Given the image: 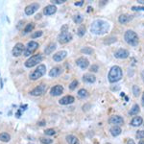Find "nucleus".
I'll list each match as a JSON object with an SVG mask.
<instances>
[{
    "label": "nucleus",
    "instance_id": "obj_35",
    "mask_svg": "<svg viewBox=\"0 0 144 144\" xmlns=\"http://www.w3.org/2000/svg\"><path fill=\"white\" fill-rule=\"evenodd\" d=\"M44 134H45V135H54L56 134V131L54 129H47L44 131Z\"/></svg>",
    "mask_w": 144,
    "mask_h": 144
},
{
    "label": "nucleus",
    "instance_id": "obj_50",
    "mask_svg": "<svg viewBox=\"0 0 144 144\" xmlns=\"http://www.w3.org/2000/svg\"><path fill=\"white\" fill-rule=\"evenodd\" d=\"M141 78H142V80L144 81V70L141 72Z\"/></svg>",
    "mask_w": 144,
    "mask_h": 144
},
{
    "label": "nucleus",
    "instance_id": "obj_31",
    "mask_svg": "<svg viewBox=\"0 0 144 144\" xmlns=\"http://www.w3.org/2000/svg\"><path fill=\"white\" fill-rule=\"evenodd\" d=\"M83 19H84V17H83L81 15H77V16H75L74 17H73V20H74V22H75V23H77V24H80V23H82Z\"/></svg>",
    "mask_w": 144,
    "mask_h": 144
},
{
    "label": "nucleus",
    "instance_id": "obj_6",
    "mask_svg": "<svg viewBox=\"0 0 144 144\" xmlns=\"http://www.w3.org/2000/svg\"><path fill=\"white\" fill-rule=\"evenodd\" d=\"M38 48V42H36V41H34L28 42L27 46L25 47V50H24V56H26V57L31 56L32 54L34 53Z\"/></svg>",
    "mask_w": 144,
    "mask_h": 144
},
{
    "label": "nucleus",
    "instance_id": "obj_25",
    "mask_svg": "<svg viewBox=\"0 0 144 144\" xmlns=\"http://www.w3.org/2000/svg\"><path fill=\"white\" fill-rule=\"evenodd\" d=\"M139 112H140L139 106H138V104H135L134 106L132 107V109L130 110V112H129V114H130V115H135V114H138Z\"/></svg>",
    "mask_w": 144,
    "mask_h": 144
},
{
    "label": "nucleus",
    "instance_id": "obj_23",
    "mask_svg": "<svg viewBox=\"0 0 144 144\" xmlns=\"http://www.w3.org/2000/svg\"><path fill=\"white\" fill-rule=\"evenodd\" d=\"M110 132L113 136H117V135H119L122 133V129L120 128L119 126H113L110 129Z\"/></svg>",
    "mask_w": 144,
    "mask_h": 144
},
{
    "label": "nucleus",
    "instance_id": "obj_34",
    "mask_svg": "<svg viewBox=\"0 0 144 144\" xmlns=\"http://www.w3.org/2000/svg\"><path fill=\"white\" fill-rule=\"evenodd\" d=\"M77 86H78V81H77V80H74V81L71 82V84L69 85V89H70V90H74V89L77 88Z\"/></svg>",
    "mask_w": 144,
    "mask_h": 144
},
{
    "label": "nucleus",
    "instance_id": "obj_14",
    "mask_svg": "<svg viewBox=\"0 0 144 144\" xmlns=\"http://www.w3.org/2000/svg\"><path fill=\"white\" fill-rule=\"evenodd\" d=\"M67 56V52L66 51H59L56 54H54L53 60L55 62H62L63 59H66V57Z\"/></svg>",
    "mask_w": 144,
    "mask_h": 144
},
{
    "label": "nucleus",
    "instance_id": "obj_21",
    "mask_svg": "<svg viewBox=\"0 0 144 144\" xmlns=\"http://www.w3.org/2000/svg\"><path fill=\"white\" fill-rule=\"evenodd\" d=\"M66 140L68 144H80V141H79L78 138L73 135H66Z\"/></svg>",
    "mask_w": 144,
    "mask_h": 144
},
{
    "label": "nucleus",
    "instance_id": "obj_15",
    "mask_svg": "<svg viewBox=\"0 0 144 144\" xmlns=\"http://www.w3.org/2000/svg\"><path fill=\"white\" fill-rule=\"evenodd\" d=\"M57 12V7L55 5H48L43 9V14L45 16H52Z\"/></svg>",
    "mask_w": 144,
    "mask_h": 144
},
{
    "label": "nucleus",
    "instance_id": "obj_54",
    "mask_svg": "<svg viewBox=\"0 0 144 144\" xmlns=\"http://www.w3.org/2000/svg\"><path fill=\"white\" fill-rule=\"evenodd\" d=\"M107 144H110V143H107Z\"/></svg>",
    "mask_w": 144,
    "mask_h": 144
},
{
    "label": "nucleus",
    "instance_id": "obj_8",
    "mask_svg": "<svg viewBox=\"0 0 144 144\" xmlns=\"http://www.w3.org/2000/svg\"><path fill=\"white\" fill-rule=\"evenodd\" d=\"M72 40V35L67 32H62L61 34L58 36V41L60 43H66Z\"/></svg>",
    "mask_w": 144,
    "mask_h": 144
},
{
    "label": "nucleus",
    "instance_id": "obj_52",
    "mask_svg": "<svg viewBox=\"0 0 144 144\" xmlns=\"http://www.w3.org/2000/svg\"><path fill=\"white\" fill-rule=\"evenodd\" d=\"M138 144H144V140H143V139H141V140L138 142Z\"/></svg>",
    "mask_w": 144,
    "mask_h": 144
},
{
    "label": "nucleus",
    "instance_id": "obj_1",
    "mask_svg": "<svg viewBox=\"0 0 144 144\" xmlns=\"http://www.w3.org/2000/svg\"><path fill=\"white\" fill-rule=\"evenodd\" d=\"M110 30V24L109 22L102 20V19H97L91 23L90 25V32L95 35H104L108 33Z\"/></svg>",
    "mask_w": 144,
    "mask_h": 144
},
{
    "label": "nucleus",
    "instance_id": "obj_43",
    "mask_svg": "<svg viewBox=\"0 0 144 144\" xmlns=\"http://www.w3.org/2000/svg\"><path fill=\"white\" fill-rule=\"evenodd\" d=\"M67 28H68V27H67V25H64V26H63V28H62V30H61V31H62V32H67Z\"/></svg>",
    "mask_w": 144,
    "mask_h": 144
},
{
    "label": "nucleus",
    "instance_id": "obj_30",
    "mask_svg": "<svg viewBox=\"0 0 144 144\" xmlns=\"http://www.w3.org/2000/svg\"><path fill=\"white\" fill-rule=\"evenodd\" d=\"M86 33V26L85 25H81L78 28V31H77V34H78L79 37H83Z\"/></svg>",
    "mask_w": 144,
    "mask_h": 144
},
{
    "label": "nucleus",
    "instance_id": "obj_12",
    "mask_svg": "<svg viewBox=\"0 0 144 144\" xmlns=\"http://www.w3.org/2000/svg\"><path fill=\"white\" fill-rule=\"evenodd\" d=\"M129 55H130L129 51L126 50V49H123V48L118 49V50L114 53V57H115V58H117V59H121V60L127 59V58L129 57Z\"/></svg>",
    "mask_w": 144,
    "mask_h": 144
},
{
    "label": "nucleus",
    "instance_id": "obj_40",
    "mask_svg": "<svg viewBox=\"0 0 144 144\" xmlns=\"http://www.w3.org/2000/svg\"><path fill=\"white\" fill-rule=\"evenodd\" d=\"M66 1V0H52L51 2L54 4H63V3H64Z\"/></svg>",
    "mask_w": 144,
    "mask_h": 144
},
{
    "label": "nucleus",
    "instance_id": "obj_27",
    "mask_svg": "<svg viewBox=\"0 0 144 144\" xmlns=\"http://www.w3.org/2000/svg\"><path fill=\"white\" fill-rule=\"evenodd\" d=\"M78 96L82 99H85V98H88V92L87 89L85 88H82L80 90L78 91Z\"/></svg>",
    "mask_w": 144,
    "mask_h": 144
},
{
    "label": "nucleus",
    "instance_id": "obj_51",
    "mask_svg": "<svg viewBox=\"0 0 144 144\" xmlns=\"http://www.w3.org/2000/svg\"><path fill=\"white\" fill-rule=\"evenodd\" d=\"M40 18H41V15L38 14V15H37V16H36V19H40Z\"/></svg>",
    "mask_w": 144,
    "mask_h": 144
},
{
    "label": "nucleus",
    "instance_id": "obj_16",
    "mask_svg": "<svg viewBox=\"0 0 144 144\" xmlns=\"http://www.w3.org/2000/svg\"><path fill=\"white\" fill-rule=\"evenodd\" d=\"M76 63H77V66H80L82 69H86L88 68V64H89V62H88V59H86V58H79L77 61H76Z\"/></svg>",
    "mask_w": 144,
    "mask_h": 144
},
{
    "label": "nucleus",
    "instance_id": "obj_18",
    "mask_svg": "<svg viewBox=\"0 0 144 144\" xmlns=\"http://www.w3.org/2000/svg\"><path fill=\"white\" fill-rule=\"evenodd\" d=\"M83 81L85 83H88V84H92L94 82L96 81V77L90 73H88V74H85L83 76Z\"/></svg>",
    "mask_w": 144,
    "mask_h": 144
},
{
    "label": "nucleus",
    "instance_id": "obj_11",
    "mask_svg": "<svg viewBox=\"0 0 144 144\" xmlns=\"http://www.w3.org/2000/svg\"><path fill=\"white\" fill-rule=\"evenodd\" d=\"M23 51H24V45H23L22 43H20V42H18V43H16V45H15V47H14L13 56L14 57H19L22 54Z\"/></svg>",
    "mask_w": 144,
    "mask_h": 144
},
{
    "label": "nucleus",
    "instance_id": "obj_13",
    "mask_svg": "<svg viewBox=\"0 0 144 144\" xmlns=\"http://www.w3.org/2000/svg\"><path fill=\"white\" fill-rule=\"evenodd\" d=\"M63 92V87L61 85H57L50 89V94L52 96H59Z\"/></svg>",
    "mask_w": 144,
    "mask_h": 144
},
{
    "label": "nucleus",
    "instance_id": "obj_39",
    "mask_svg": "<svg viewBox=\"0 0 144 144\" xmlns=\"http://www.w3.org/2000/svg\"><path fill=\"white\" fill-rule=\"evenodd\" d=\"M90 71L91 72H97L98 69H99V66H97V64H92V66H90Z\"/></svg>",
    "mask_w": 144,
    "mask_h": 144
},
{
    "label": "nucleus",
    "instance_id": "obj_42",
    "mask_svg": "<svg viewBox=\"0 0 144 144\" xmlns=\"http://www.w3.org/2000/svg\"><path fill=\"white\" fill-rule=\"evenodd\" d=\"M88 108H90V105H85V106H83V110H88Z\"/></svg>",
    "mask_w": 144,
    "mask_h": 144
},
{
    "label": "nucleus",
    "instance_id": "obj_29",
    "mask_svg": "<svg viewBox=\"0 0 144 144\" xmlns=\"http://www.w3.org/2000/svg\"><path fill=\"white\" fill-rule=\"evenodd\" d=\"M34 27H35L34 23H29V24H27V25H26L25 28H24V30H23V33H24V34H28V33H30V32L33 31Z\"/></svg>",
    "mask_w": 144,
    "mask_h": 144
},
{
    "label": "nucleus",
    "instance_id": "obj_47",
    "mask_svg": "<svg viewBox=\"0 0 144 144\" xmlns=\"http://www.w3.org/2000/svg\"><path fill=\"white\" fill-rule=\"evenodd\" d=\"M141 104H142V106L144 107V93L142 94V98H141Z\"/></svg>",
    "mask_w": 144,
    "mask_h": 144
},
{
    "label": "nucleus",
    "instance_id": "obj_17",
    "mask_svg": "<svg viewBox=\"0 0 144 144\" xmlns=\"http://www.w3.org/2000/svg\"><path fill=\"white\" fill-rule=\"evenodd\" d=\"M74 101H75V99H74L73 96H71V95H66V96L63 97L62 99H60L59 103L61 105H69V104L74 103Z\"/></svg>",
    "mask_w": 144,
    "mask_h": 144
},
{
    "label": "nucleus",
    "instance_id": "obj_46",
    "mask_svg": "<svg viewBox=\"0 0 144 144\" xmlns=\"http://www.w3.org/2000/svg\"><path fill=\"white\" fill-rule=\"evenodd\" d=\"M16 117H20V115H21V110H18L17 113H16Z\"/></svg>",
    "mask_w": 144,
    "mask_h": 144
},
{
    "label": "nucleus",
    "instance_id": "obj_44",
    "mask_svg": "<svg viewBox=\"0 0 144 144\" xmlns=\"http://www.w3.org/2000/svg\"><path fill=\"white\" fill-rule=\"evenodd\" d=\"M126 144H135V141H134V139H129Z\"/></svg>",
    "mask_w": 144,
    "mask_h": 144
},
{
    "label": "nucleus",
    "instance_id": "obj_22",
    "mask_svg": "<svg viewBox=\"0 0 144 144\" xmlns=\"http://www.w3.org/2000/svg\"><path fill=\"white\" fill-rule=\"evenodd\" d=\"M61 73H62V68L60 66H56L49 71V76L50 77H58L61 75Z\"/></svg>",
    "mask_w": 144,
    "mask_h": 144
},
{
    "label": "nucleus",
    "instance_id": "obj_19",
    "mask_svg": "<svg viewBox=\"0 0 144 144\" xmlns=\"http://www.w3.org/2000/svg\"><path fill=\"white\" fill-rule=\"evenodd\" d=\"M142 123H143V119L141 118L140 116H135L134 118L131 120V124L133 127H138V126L142 125Z\"/></svg>",
    "mask_w": 144,
    "mask_h": 144
},
{
    "label": "nucleus",
    "instance_id": "obj_10",
    "mask_svg": "<svg viewBox=\"0 0 144 144\" xmlns=\"http://www.w3.org/2000/svg\"><path fill=\"white\" fill-rule=\"evenodd\" d=\"M40 8V5L38 3H32L25 8V14L27 16H32L34 13H36Z\"/></svg>",
    "mask_w": 144,
    "mask_h": 144
},
{
    "label": "nucleus",
    "instance_id": "obj_3",
    "mask_svg": "<svg viewBox=\"0 0 144 144\" xmlns=\"http://www.w3.org/2000/svg\"><path fill=\"white\" fill-rule=\"evenodd\" d=\"M124 40L127 43L132 45V46H136L138 44V36L133 30L126 31L125 35H124Z\"/></svg>",
    "mask_w": 144,
    "mask_h": 144
},
{
    "label": "nucleus",
    "instance_id": "obj_5",
    "mask_svg": "<svg viewBox=\"0 0 144 144\" xmlns=\"http://www.w3.org/2000/svg\"><path fill=\"white\" fill-rule=\"evenodd\" d=\"M42 60H43V57H42L41 54H37V55H34V56H32L30 59H28L27 61H26L25 66L26 67H33V66L38 64V63H41Z\"/></svg>",
    "mask_w": 144,
    "mask_h": 144
},
{
    "label": "nucleus",
    "instance_id": "obj_20",
    "mask_svg": "<svg viewBox=\"0 0 144 144\" xmlns=\"http://www.w3.org/2000/svg\"><path fill=\"white\" fill-rule=\"evenodd\" d=\"M132 19H133V16H130V15H121L118 17V21L121 24H126V23L131 21Z\"/></svg>",
    "mask_w": 144,
    "mask_h": 144
},
{
    "label": "nucleus",
    "instance_id": "obj_7",
    "mask_svg": "<svg viewBox=\"0 0 144 144\" xmlns=\"http://www.w3.org/2000/svg\"><path fill=\"white\" fill-rule=\"evenodd\" d=\"M47 90V86L44 84H41L40 86H38L37 88H35L33 90L30 92L31 95L33 96H41L42 94H44Z\"/></svg>",
    "mask_w": 144,
    "mask_h": 144
},
{
    "label": "nucleus",
    "instance_id": "obj_9",
    "mask_svg": "<svg viewBox=\"0 0 144 144\" xmlns=\"http://www.w3.org/2000/svg\"><path fill=\"white\" fill-rule=\"evenodd\" d=\"M109 123L113 126H120L124 124V119L120 115H113L109 118Z\"/></svg>",
    "mask_w": 144,
    "mask_h": 144
},
{
    "label": "nucleus",
    "instance_id": "obj_28",
    "mask_svg": "<svg viewBox=\"0 0 144 144\" xmlns=\"http://www.w3.org/2000/svg\"><path fill=\"white\" fill-rule=\"evenodd\" d=\"M81 52L83 54H86V55H91L94 52V50L91 47H84L81 49Z\"/></svg>",
    "mask_w": 144,
    "mask_h": 144
},
{
    "label": "nucleus",
    "instance_id": "obj_4",
    "mask_svg": "<svg viewBox=\"0 0 144 144\" xmlns=\"http://www.w3.org/2000/svg\"><path fill=\"white\" fill-rule=\"evenodd\" d=\"M45 72H46V66H44V64H40L37 68L35 69L34 71L32 72V73H30L29 77H30L31 80L35 81V80H38L41 77H42L45 74Z\"/></svg>",
    "mask_w": 144,
    "mask_h": 144
},
{
    "label": "nucleus",
    "instance_id": "obj_41",
    "mask_svg": "<svg viewBox=\"0 0 144 144\" xmlns=\"http://www.w3.org/2000/svg\"><path fill=\"white\" fill-rule=\"evenodd\" d=\"M133 11H144V7H135L134 6L132 8Z\"/></svg>",
    "mask_w": 144,
    "mask_h": 144
},
{
    "label": "nucleus",
    "instance_id": "obj_26",
    "mask_svg": "<svg viewBox=\"0 0 144 144\" xmlns=\"http://www.w3.org/2000/svg\"><path fill=\"white\" fill-rule=\"evenodd\" d=\"M0 140L3 142H9L11 140V135L8 133H1L0 134Z\"/></svg>",
    "mask_w": 144,
    "mask_h": 144
},
{
    "label": "nucleus",
    "instance_id": "obj_48",
    "mask_svg": "<svg viewBox=\"0 0 144 144\" xmlns=\"http://www.w3.org/2000/svg\"><path fill=\"white\" fill-rule=\"evenodd\" d=\"M45 124V121H41V122H38V125L40 126H43Z\"/></svg>",
    "mask_w": 144,
    "mask_h": 144
},
{
    "label": "nucleus",
    "instance_id": "obj_37",
    "mask_svg": "<svg viewBox=\"0 0 144 144\" xmlns=\"http://www.w3.org/2000/svg\"><path fill=\"white\" fill-rule=\"evenodd\" d=\"M42 36V31H38V32H35L33 34L31 35V38H40Z\"/></svg>",
    "mask_w": 144,
    "mask_h": 144
},
{
    "label": "nucleus",
    "instance_id": "obj_49",
    "mask_svg": "<svg viewBox=\"0 0 144 144\" xmlns=\"http://www.w3.org/2000/svg\"><path fill=\"white\" fill-rule=\"evenodd\" d=\"M26 108H27V105H25L24 107L22 106V107H21V110H26Z\"/></svg>",
    "mask_w": 144,
    "mask_h": 144
},
{
    "label": "nucleus",
    "instance_id": "obj_32",
    "mask_svg": "<svg viewBox=\"0 0 144 144\" xmlns=\"http://www.w3.org/2000/svg\"><path fill=\"white\" fill-rule=\"evenodd\" d=\"M133 93H134V95H135V97H138V95H139V93H140V88L135 85L133 86Z\"/></svg>",
    "mask_w": 144,
    "mask_h": 144
},
{
    "label": "nucleus",
    "instance_id": "obj_2",
    "mask_svg": "<svg viewBox=\"0 0 144 144\" xmlns=\"http://www.w3.org/2000/svg\"><path fill=\"white\" fill-rule=\"evenodd\" d=\"M123 77V71L121 67L118 66H114L110 68L109 75H108V79L110 83H116V82L120 81Z\"/></svg>",
    "mask_w": 144,
    "mask_h": 144
},
{
    "label": "nucleus",
    "instance_id": "obj_24",
    "mask_svg": "<svg viewBox=\"0 0 144 144\" xmlns=\"http://www.w3.org/2000/svg\"><path fill=\"white\" fill-rule=\"evenodd\" d=\"M57 48V45L56 43H54V42H51L47 45V47L45 48V50H44V53L46 54V55H50L52 52H54V50Z\"/></svg>",
    "mask_w": 144,
    "mask_h": 144
},
{
    "label": "nucleus",
    "instance_id": "obj_45",
    "mask_svg": "<svg viewBox=\"0 0 144 144\" xmlns=\"http://www.w3.org/2000/svg\"><path fill=\"white\" fill-rule=\"evenodd\" d=\"M84 3V1H80V2H75V5L76 6H82Z\"/></svg>",
    "mask_w": 144,
    "mask_h": 144
},
{
    "label": "nucleus",
    "instance_id": "obj_33",
    "mask_svg": "<svg viewBox=\"0 0 144 144\" xmlns=\"http://www.w3.org/2000/svg\"><path fill=\"white\" fill-rule=\"evenodd\" d=\"M41 142L42 144H52L53 140L51 138H41Z\"/></svg>",
    "mask_w": 144,
    "mask_h": 144
},
{
    "label": "nucleus",
    "instance_id": "obj_38",
    "mask_svg": "<svg viewBox=\"0 0 144 144\" xmlns=\"http://www.w3.org/2000/svg\"><path fill=\"white\" fill-rule=\"evenodd\" d=\"M136 136H138V138H144V130H141V131H138V133H136Z\"/></svg>",
    "mask_w": 144,
    "mask_h": 144
},
{
    "label": "nucleus",
    "instance_id": "obj_53",
    "mask_svg": "<svg viewBox=\"0 0 144 144\" xmlns=\"http://www.w3.org/2000/svg\"><path fill=\"white\" fill-rule=\"evenodd\" d=\"M138 3L144 4V0H138Z\"/></svg>",
    "mask_w": 144,
    "mask_h": 144
},
{
    "label": "nucleus",
    "instance_id": "obj_36",
    "mask_svg": "<svg viewBox=\"0 0 144 144\" xmlns=\"http://www.w3.org/2000/svg\"><path fill=\"white\" fill-rule=\"evenodd\" d=\"M115 41H116V38L110 37V38H106V40L104 41V42H105V44H110V43H113V42H115Z\"/></svg>",
    "mask_w": 144,
    "mask_h": 144
}]
</instances>
